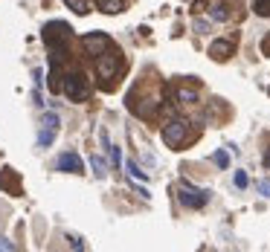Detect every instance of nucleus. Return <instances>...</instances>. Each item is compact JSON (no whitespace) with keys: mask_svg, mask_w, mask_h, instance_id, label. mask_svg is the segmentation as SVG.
I'll return each instance as SVG.
<instances>
[{"mask_svg":"<svg viewBox=\"0 0 270 252\" xmlns=\"http://www.w3.org/2000/svg\"><path fill=\"white\" fill-rule=\"evenodd\" d=\"M262 55H270V32L262 38Z\"/></svg>","mask_w":270,"mask_h":252,"instance_id":"22","label":"nucleus"},{"mask_svg":"<svg viewBox=\"0 0 270 252\" xmlns=\"http://www.w3.org/2000/svg\"><path fill=\"white\" fill-rule=\"evenodd\" d=\"M116 70H122V55H119V49H111V52H105V55H99L96 58V73H99V78L108 84L111 78H116Z\"/></svg>","mask_w":270,"mask_h":252,"instance_id":"6","label":"nucleus"},{"mask_svg":"<svg viewBox=\"0 0 270 252\" xmlns=\"http://www.w3.org/2000/svg\"><path fill=\"white\" fill-rule=\"evenodd\" d=\"M265 165L270 168V148H268V154H265Z\"/></svg>","mask_w":270,"mask_h":252,"instance_id":"24","label":"nucleus"},{"mask_svg":"<svg viewBox=\"0 0 270 252\" xmlns=\"http://www.w3.org/2000/svg\"><path fill=\"white\" fill-rule=\"evenodd\" d=\"M212 20H230V6L227 3H215L212 6Z\"/></svg>","mask_w":270,"mask_h":252,"instance_id":"12","label":"nucleus"},{"mask_svg":"<svg viewBox=\"0 0 270 252\" xmlns=\"http://www.w3.org/2000/svg\"><path fill=\"white\" fill-rule=\"evenodd\" d=\"M99 9L108 15H116V12H122V0H99Z\"/></svg>","mask_w":270,"mask_h":252,"instance_id":"14","label":"nucleus"},{"mask_svg":"<svg viewBox=\"0 0 270 252\" xmlns=\"http://www.w3.org/2000/svg\"><path fill=\"white\" fill-rule=\"evenodd\" d=\"M233 49H236V44H233L230 38H218V41L209 44V55H212L215 61H227V58L233 55Z\"/></svg>","mask_w":270,"mask_h":252,"instance_id":"9","label":"nucleus"},{"mask_svg":"<svg viewBox=\"0 0 270 252\" xmlns=\"http://www.w3.org/2000/svg\"><path fill=\"white\" fill-rule=\"evenodd\" d=\"M55 133H58V128H52V125H44V128H41V133H38V145H41V148L52 145Z\"/></svg>","mask_w":270,"mask_h":252,"instance_id":"10","label":"nucleus"},{"mask_svg":"<svg viewBox=\"0 0 270 252\" xmlns=\"http://www.w3.org/2000/svg\"><path fill=\"white\" fill-rule=\"evenodd\" d=\"M186 139H189V122L186 119H169L163 125V142L169 148L177 151L180 145H186Z\"/></svg>","mask_w":270,"mask_h":252,"instance_id":"3","label":"nucleus"},{"mask_svg":"<svg viewBox=\"0 0 270 252\" xmlns=\"http://www.w3.org/2000/svg\"><path fill=\"white\" fill-rule=\"evenodd\" d=\"M128 171H131V177H140V180H145V171H140V165H137L134 160L128 163Z\"/></svg>","mask_w":270,"mask_h":252,"instance_id":"18","label":"nucleus"},{"mask_svg":"<svg viewBox=\"0 0 270 252\" xmlns=\"http://www.w3.org/2000/svg\"><path fill=\"white\" fill-rule=\"evenodd\" d=\"M253 12L262 17H270V0H253Z\"/></svg>","mask_w":270,"mask_h":252,"instance_id":"16","label":"nucleus"},{"mask_svg":"<svg viewBox=\"0 0 270 252\" xmlns=\"http://www.w3.org/2000/svg\"><path fill=\"white\" fill-rule=\"evenodd\" d=\"M212 160H215V165H218V168H227V165H230L227 151H215V157H212Z\"/></svg>","mask_w":270,"mask_h":252,"instance_id":"17","label":"nucleus"},{"mask_svg":"<svg viewBox=\"0 0 270 252\" xmlns=\"http://www.w3.org/2000/svg\"><path fill=\"white\" fill-rule=\"evenodd\" d=\"M177 197H180V203L186 206V209H204L206 203H209V192L206 189H198V186H192V183H180L177 186Z\"/></svg>","mask_w":270,"mask_h":252,"instance_id":"5","label":"nucleus"},{"mask_svg":"<svg viewBox=\"0 0 270 252\" xmlns=\"http://www.w3.org/2000/svg\"><path fill=\"white\" fill-rule=\"evenodd\" d=\"M236 186H238V189H244V186H247V174H244V171H238V174H236Z\"/></svg>","mask_w":270,"mask_h":252,"instance_id":"21","label":"nucleus"},{"mask_svg":"<svg viewBox=\"0 0 270 252\" xmlns=\"http://www.w3.org/2000/svg\"><path fill=\"white\" fill-rule=\"evenodd\" d=\"M55 168H58V171H67V174H81V160H79V154L64 151V154L55 160Z\"/></svg>","mask_w":270,"mask_h":252,"instance_id":"8","label":"nucleus"},{"mask_svg":"<svg viewBox=\"0 0 270 252\" xmlns=\"http://www.w3.org/2000/svg\"><path fill=\"white\" fill-rule=\"evenodd\" d=\"M0 250H3V252H12V250H15V244H12L9 238H3V235H0Z\"/></svg>","mask_w":270,"mask_h":252,"instance_id":"20","label":"nucleus"},{"mask_svg":"<svg viewBox=\"0 0 270 252\" xmlns=\"http://www.w3.org/2000/svg\"><path fill=\"white\" fill-rule=\"evenodd\" d=\"M259 194H265V197H270V180H259Z\"/></svg>","mask_w":270,"mask_h":252,"instance_id":"19","label":"nucleus"},{"mask_svg":"<svg viewBox=\"0 0 270 252\" xmlns=\"http://www.w3.org/2000/svg\"><path fill=\"white\" fill-rule=\"evenodd\" d=\"M195 29H198V32H201V35H204V32H206V29H209V23H206V20H195Z\"/></svg>","mask_w":270,"mask_h":252,"instance_id":"23","label":"nucleus"},{"mask_svg":"<svg viewBox=\"0 0 270 252\" xmlns=\"http://www.w3.org/2000/svg\"><path fill=\"white\" fill-rule=\"evenodd\" d=\"M81 46H84V52H87L90 58H99V55H105V52L116 49L113 38H111V35H105V32H87V35L81 38Z\"/></svg>","mask_w":270,"mask_h":252,"instance_id":"4","label":"nucleus"},{"mask_svg":"<svg viewBox=\"0 0 270 252\" xmlns=\"http://www.w3.org/2000/svg\"><path fill=\"white\" fill-rule=\"evenodd\" d=\"M90 168H93V174H96L99 180H102V177L108 174V171H105V168H108V165H105V160H102V157H96V154L90 157Z\"/></svg>","mask_w":270,"mask_h":252,"instance_id":"13","label":"nucleus"},{"mask_svg":"<svg viewBox=\"0 0 270 252\" xmlns=\"http://www.w3.org/2000/svg\"><path fill=\"white\" fill-rule=\"evenodd\" d=\"M177 102H180V104H195V102H198V93L189 90V87H177Z\"/></svg>","mask_w":270,"mask_h":252,"instance_id":"11","label":"nucleus"},{"mask_svg":"<svg viewBox=\"0 0 270 252\" xmlns=\"http://www.w3.org/2000/svg\"><path fill=\"white\" fill-rule=\"evenodd\" d=\"M0 192H6V194H12V197H20V194H23L20 174H17L12 165H3V168H0Z\"/></svg>","mask_w":270,"mask_h":252,"instance_id":"7","label":"nucleus"},{"mask_svg":"<svg viewBox=\"0 0 270 252\" xmlns=\"http://www.w3.org/2000/svg\"><path fill=\"white\" fill-rule=\"evenodd\" d=\"M64 93L70 102H87L90 99V81L84 73H67L64 75Z\"/></svg>","mask_w":270,"mask_h":252,"instance_id":"2","label":"nucleus"},{"mask_svg":"<svg viewBox=\"0 0 270 252\" xmlns=\"http://www.w3.org/2000/svg\"><path fill=\"white\" fill-rule=\"evenodd\" d=\"M64 3H67V6H70V9H73L76 15H87V12H90L87 0H64Z\"/></svg>","mask_w":270,"mask_h":252,"instance_id":"15","label":"nucleus"},{"mask_svg":"<svg viewBox=\"0 0 270 252\" xmlns=\"http://www.w3.org/2000/svg\"><path fill=\"white\" fill-rule=\"evenodd\" d=\"M70 32H73V29H70L64 20H49V23L44 26V44H47V49H49V61H58V64H61V58L67 55Z\"/></svg>","mask_w":270,"mask_h":252,"instance_id":"1","label":"nucleus"}]
</instances>
